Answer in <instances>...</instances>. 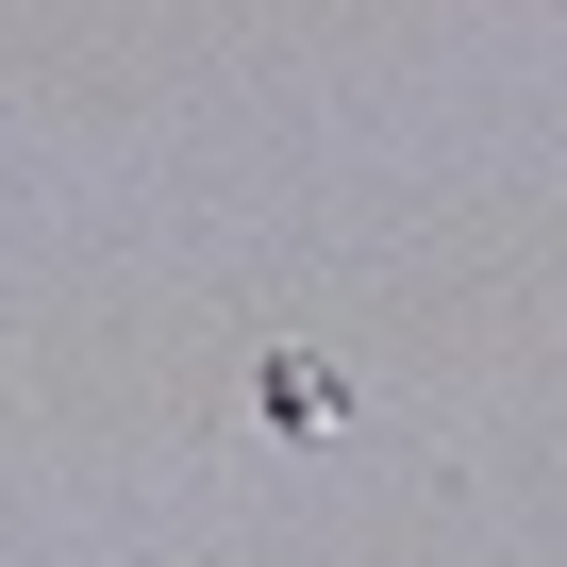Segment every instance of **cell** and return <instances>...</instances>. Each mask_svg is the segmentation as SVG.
Here are the masks:
<instances>
[{"mask_svg": "<svg viewBox=\"0 0 567 567\" xmlns=\"http://www.w3.org/2000/svg\"><path fill=\"white\" fill-rule=\"evenodd\" d=\"M267 417L284 434H334V368H267Z\"/></svg>", "mask_w": 567, "mask_h": 567, "instance_id": "obj_1", "label": "cell"}]
</instances>
